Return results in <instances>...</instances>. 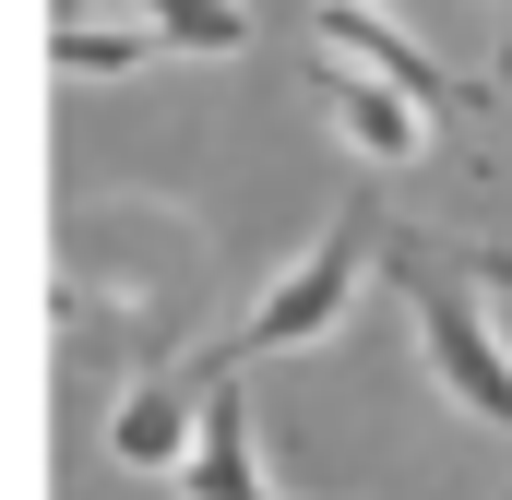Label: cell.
<instances>
[{"mask_svg": "<svg viewBox=\"0 0 512 500\" xmlns=\"http://www.w3.org/2000/svg\"><path fill=\"white\" fill-rule=\"evenodd\" d=\"M358 262H370V239H358V215H334L322 239L298 250V274H274V286L251 298V322H227V334H215V358H203V381L251 370V358H274V346H322V334H334V310L358 298Z\"/></svg>", "mask_w": 512, "mask_h": 500, "instance_id": "6da1fadb", "label": "cell"}, {"mask_svg": "<svg viewBox=\"0 0 512 500\" xmlns=\"http://www.w3.org/2000/svg\"><path fill=\"white\" fill-rule=\"evenodd\" d=\"M191 417H203V393H191V381H143L120 417H108V453L143 465V477H155V465H191Z\"/></svg>", "mask_w": 512, "mask_h": 500, "instance_id": "8992f818", "label": "cell"}, {"mask_svg": "<svg viewBox=\"0 0 512 500\" xmlns=\"http://www.w3.org/2000/svg\"><path fill=\"white\" fill-rule=\"evenodd\" d=\"M465 274H477L489 298H512V239H489V250H465Z\"/></svg>", "mask_w": 512, "mask_h": 500, "instance_id": "9c48e42d", "label": "cell"}, {"mask_svg": "<svg viewBox=\"0 0 512 500\" xmlns=\"http://www.w3.org/2000/svg\"><path fill=\"white\" fill-rule=\"evenodd\" d=\"M382 274L405 286V310H417V346H429L441 393H453L465 417L512 429V358H501V334H489V310H477L465 286H441V274H429L417 250H382Z\"/></svg>", "mask_w": 512, "mask_h": 500, "instance_id": "7a4b0ae2", "label": "cell"}, {"mask_svg": "<svg viewBox=\"0 0 512 500\" xmlns=\"http://www.w3.org/2000/svg\"><path fill=\"white\" fill-rule=\"evenodd\" d=\"M310 36H322L334 60H358L370 84H393V96H405L417 120H429V108H489V96H501V84H477V72L429 60V48H417V36L393 24L382 0H322V12H310Z\"/></svg>", "mask_w": 512, "mask_h": 500, "instance_id": "3957f363", "label": "cell"}, {"mask_svg": "<svg viewBox=\"0 0 512 500\" xmlns=\"http://www.w3.org/2000/svg\"><path fill=\"white\" fill-rule=\"evenodd\" d=\"M143 12H155V36H167V48H203V60L251 48V12H239V0H143Z\"/></svg>", "mask_w": 512, "mask_h": 500, "instance_id": "52a82bcc", "label": "cell"}, {"mask_svg": "<svg viewBox=\"0 0 512 500\" xmlns=\"http://www.w3.org/2000/svg\"><path fill=\"white\" fill-rule=\"evenodd\" d=\"M131 60H155V36H131V24H60V72L84 84H108V72H131Z\"/></svg>", "mask_w": 512, "mask_h": 500, "instance_id": "ba28073f", "label": "cell"}, {"mask_svg": "<svg viewBox=\"0 0 512 500\" xmlns=\"http://www.w3.org/2000/svg\"><path fill=\"white\" fill-rule=\"evenodd\" d=\"M191 500H262V453H251V405L227 381H203V453H191Z\"/></svg>", "mask_w": 512, "mask_h": 500, "instance_id": "5b68a950", "label": "cell"}, {"mask_svg": "<svg viewBox=\"0 0 512 500\" xmlns=\"http://www.w3.org/2000/svg\"><path fill=\"white\" fill-rule=\"evenodd\" d=\"M501 84H512V36H501Z\"/></svg>", "mask_w": 512, "mask_h": 500, "instance_id": "30bf717a", "label": "cell"}, {"mask_svg": "<svg viewBox=\"0 0 512 500\" xmlns=\"http://www.w3.org/2000/svg\"><path fill=\"white\" fill-rule=\"evenodd\" d=\"M322 96H334V120H346V143H358V155H382V167H405V155L429 143V120H417V108H405L393 84H370L358 60H334V48H322Z\"/></svg>", "mask_w": 512, "mask_h": 500, "instance_id": "277c9868", "label": "cell"}]
</instances>
